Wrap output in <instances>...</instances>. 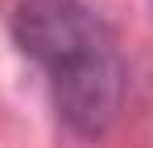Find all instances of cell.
<instances>
[{"label":"cell","mask_w":153,"mask_h":148,"mask_svg":"<svg viewBox=\"0 0 153 148\" xmlns=\"http://www.w3.org/2000/svg\"><path fill=\"white\" fill-rule=\"evenodd\" d=\"M13 37L33 58L58 119L83 140H100L124 107V58L108 25L83 0H17Z\"/></svg>","instance_id":"6da1fadb"}]
</instances>
